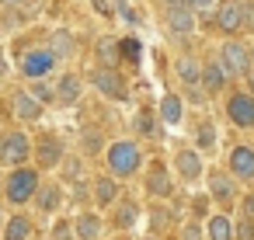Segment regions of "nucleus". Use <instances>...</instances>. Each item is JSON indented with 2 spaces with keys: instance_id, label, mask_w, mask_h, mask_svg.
<instances>
[{
  "instance_id": "obj_1",
  "label": "nucleus",
  "mask_w": 254,
  "mask_h": 240,
  "mask_svg": "<svg viewBox=\"0 0 254 240\" xmlns=\"http://www.w3.org/2000/svg\"><path fill=\"white\" fill-rule=\"evenodd\" d=\"M139 164H143V157H139V146H136V143H129V139L112 143V150H108V167H112L115 178H129V174H136Z\"/></svg>"
},
{
  "instance_id": "obj_2",
  "label": "nucleus",
  "mask_w": 254,
  "mask_h": 240,
  "mask_svg": "<svg viewBox=\"0 0 254 240\" xmlns=\"http://www.w3.org/2000/svg\"><path fill=\"white\" fill-rule=\"evenodd\" d=\"M32 195H39V174H35L32 167L14 171V174L7 178V198H11L14 205H21V202H28Z\"/></svg>"
},
{
  "instance_id": "obj_3",
  "label": "nucleus",
  "mask_w": 254,
  "mask_h": 240,
  "mask_svg": "<svg viewBox=\"0 0 254 240\" xmlns=\"http://www.w3.org/2000/svg\"><path fill=\"white\" fill-rule=\"evenodd\" d=\"M56 53L53 49H35V53H25L21 56V73L25 77H46L53 66H56Z\"/></svg>"
},
{
  "instance_id": "obj_4",
  "label": "nucleus",
  "mask_w": 254,
  "mask_h": 240,
  "mask_svg": "<svg viewBox=\"0 0 254 240\" xmlns=\"http://www.w3.org/2000/svg\"><path fill=\"white\" fill-rule=\"evenodd\" d=\"M219 60H223V66H226V73L244 77V73L251 70V53H247V46H240V42H226L223 53H219Z\"/></svg>"
},
{
  "instance_id": "obj_5",
  "label": "nucleus",
  "mask_w": 254,
  "mask_h": 240,
  "mask_svg": "<svg viewBox=\"0 0 254 240\" xmlns=\"http://www.w3.org/2000/svg\"><path fill=\"white\" fill-rule=\"evenodd\" d=\"M32 153V143L25 132H11L4 139V146H0V160L4 164H25V157Z\"/></svg>"
},
{
  "instance_id": "obj_6",
  "label": "nucleus",
  "mask_w": 254,
  "mask_h": 240,
  "mask_svg": "<svg viewBox=\"0 0 254 240\" xmlns=\"http://www.w3.org/2000/svg\"><path fill=\"white\" fill-rule=\"evenodd\" d=\"M226 112H230L233 125H240V129H251V125H254V98H247V94H233L230 105H226Z\"/></svg>"
},
{
  "instance_id": "obj_7",
  "label": "nucleus",
  "mask_w": 254,
  "mask_h": 240,
  "mask_svg": "<svg viewBox=\"0 0 254 240\" xmlns=\"http://www.w3.org/2000/svg\"><path fill=\"white\" fill-rule=\"evenodd\" d=\"M122 84H126V80H122L115 70H98V73H94V87H98L105 98L122 101V98H126V87H122Z\"/></svg>"
},
{
  "instance_id": "obj_8",
  "label": "nucleus",
  "mask_w": 254,
  "mask_h": 240,
  "mask_svg": "<svg viewBox=\"0 0 254 240\" xmlns=\"http://www.w3.org/2000/svg\"><path fill=\"white\" fill-rule=\"evenodd\" d=\"M216 21H219V28H223L226 35L240 32V28H244V7H240V4H233V0H230V4H223V7H219Z\"/></svg>"
},
{
  "instance_id": "obj_9",
  "label": "nucleus",
  "mask_w": 254,
  "mask_h": 240,
  "mask_svg": "<svg viewBox=\"0 0 254 240\" xmlns=\"http://www.w3.org/2000/svg\"><path fill=\"white\" fill-rule=\"evenodd\" d=\"M230 171H233L237 178L251 181V178H254V150H247V146H237V150L230 153Z\"/></svg>"
},
{
  "instance_id": "obj_10",
  "label": "nucleus",
  "mask_w": 254,
  "mask_h": 240,
  "mask_svg": "<svg viewBox=\"0 0 254 240\" xmlns=\"http://www.w3.org/2000/svg\"><path fill=\"white\" fill-rule=\"evenodd\" d=\"M167 25H171L174 32H181V35L195 32V14H191V7H167Z\"/></svg>"
},
{
  "instance_id": "obj_11",
  "label": "nucleus",
  "mask_w": 254,
  "mask_h": 240,
  "mask_svg": "<svg viewBox=\"0 0 254 240\" xmlns=\"http://www.w3.org/2000/svg\"><path fill=\"white\" fill-rule=\"evenodd\" d=\"M202 84H205L209 94L219 91V87L226 84V66H223V60H209V63H205V70H202Z\"/></svg>"
},
{
  "instance_id": "obj_12",
  "label": "nucleus",
  "mask_w": 254,
  "mask_h": 240,
  "mask_svg": "<svg viewBox=\"0 0 254 240\" xmlns=\"http://www.w3.org/2000/svg\"><path fill=\"white\" fill-rule=\"evenodd\" d=\"M178 171H181L188 181L202 178V160H198V153H191V150H181V153H178Z\"/></svg>"
},
{
  "instance_id": "obj_13",
  "label": "nucleus",
  "mask_w": 254,
  "mask_h": 240,
  "mask_svg": "<svg viewBox=\"0 0 254 240\" xmlns=\"http://www.w3.org/2000/svg\"><path fill=\"white\" fill-rule=\"evenodd\" d=\"M14 115L32 122V119H39V115H42V108H39V101H35L32 94H14Z\"/></svg>"
},
{
  "instance_id": "obj_14",
  "label": "nucleus",
  "mask_w": 254,
  "mask_h": 240,
  "mask_svg": "<svg viewBox=\"0 0 254 240\" xmlns=\"http://www.w3.org/2000/svg\"><path fill=\"white\" fill-rule=\"evenodd\" d=\"M60 157H63L60 139H56V136H46V139H42V146H39V164H42V167H53Z\"/></svg>"
},
{
  "instance_id": "obj_15",
  "label": "nucleus",
  "mask_w": 254,
  "mask_h": 240,
  "mask_svg": "<svg viewBox=\"0 0 254 240\" xmlns=\"http://www.w3.org/2000/svg\"><path fill=\"white\" fill-rule=\"evenodd\" d=\"M146 188H150V195H167V191H171V178H167V171H164L160 164H153V167H150Z\"/></svg>"
},
{
  "instance_id": "obj_16",
  "label": "nucleus",
  "mask_w": 254,
  "mask_h": 240,
  "mask_svg": "<svg viewBox=\"0 0 254 240\" xmlns=\"http://www.w3.org/2000/svg\"><path fill=\"white\" fill-rule=\"evenodd\" d=\"M160 115H164L167 125H178V122H181V101H178L174 94H164V101H160Z\"/></svg>"
},
{
  "instance_id": "obj_17",
  "label": "nucleus",
  "mask_w": 254,
  "mask_h": 240,
  "mask_svg": "<svg viewBox=\"0 0 254 240\" xmlns=\"http://www.w3.org/2000/svg\"><path fill=\"white\" fill-rule=\"evenodd\" d=\"M209 237H212V240H233L230 219H226V216H212V219H209Z\"/></svg>"
},
{
  "instance_id": "obj_18",
  "label": "nucleus",
  "mask_w": 254,
  "mask_h": 240,
  "mask_svg": "<svg viewBox=\"0 0 254 240\" xmlns=\"http://www.w3.org/2000/svg\"><path fill=\"white\" fill-rule=\"evenodd\" d=\"M178 73H181V80H185L188 87L202 80V77H198V63H195L191 56H181V60H178Z\"/></svg>"
},
{
  "instance_id": "obj_19",
  "label": "nucleus",
  "mask_w": 254,
  "mask_h": 240,
  "mask_svg": "<svg viewBox=\"0 0 254 240\" xmlns=\"http://www.w3.org/2000/svg\"><path fill=\"white\" fill-rule=\"evenodd\" d=\"M56 94H60V101L73 105V101L80 98V80H77V77H63V80H60V91H56Z\"/></svg>"
},
{
  "instance_id": "obj_20",
  "label": "nucleus",
  "mask_w": 254,
  "mask_h": 240,
  "mask_svg": "<svg viewBox=\"0 0 254 240\" xmlns=\"http://www.w3.org/2000/svg\"><path fill=\"white\" fill-rule=\"evenodd\" d=\"M98 230H101V219H98V216H80V219H77V237H80V240H94Z\"/></svg>"
},
{
  "instance_id": "obj_21",
  "label": "nucleus",
  "mask_w": 254,
  "mask_h": 240,
  "mask_svg": "<svg viewBox=\"0 0 254 240\" xmlns=\"http://www.w3.org/2000/svg\"><path fill=\"white\" fill-rule=\"evenodd\" d=\"M209 188H212V195H216V198H223V202H230V198H233V181H230V178H223V174H212Z\"/></svg>"
},
{
  "instance_id": "obj_22",
  "label": "nucleus",
  "mask_w": 254,
  "mask_h": 240,
  "mask_svg": "<svg viewBox=\"0 0 254 240\" xmlns=\"http://www.w3.org/2000/svg\"><path fill=\"white\" fill-rule=\"evenodd\" d=\"M94 195H98V202H101V205H108V202H115V195H119V184H115L112 178H101V181L94 184Z\"/></svg>"
},
{
  "instance_id": "obj_23",
  "label": "nucleus",
  "mask_w": 254,
  "mask_h": 240,
  "mask_svg": "<svg viewBox=\"0 0 254 240\" xmlns=\"http://www.w3.org/2000/svg\"><path fill=\"white\" fill-rule=\"evenodd\" d=\"M32 233V223L25 219V216H14V219H7V240H25Z\"/></svg>"
},
{
  "instance_id": "obj_24",
  "label": "nucleus",
  "mask_w": 254,
  "mask_h": 240,
  "mask_svg": "<svg viewBox=\"0 0 254 240\" xmlns=\"http://www.w3.org/2000/svg\"><path fill=\"white\" fill-rule=\"evenodd\" d=\"M56 205H60V188H56V184H46V188L39 191V209H42V212H53Z\"/></svg>"
},
{
  "instance_id": "obj_25",
  "label": "nucleus",
  "mask_w": 254,
  "mask_h": 240,
  "mask_svg": "<svg viewBox=\"0 0 254 240\" xmlns=\"http://www.w3.org/2000/svg\"><path fill=\"white\" fill-rule=\"evenodd\" d=\"M216 146V129H212V122H202V129H198V150H212Z\"/></svg>"
},
{
  "instance_id": "obj_26",
  "label": "nucleus",
  "mask_w": 254,
  "mask_h": 240,
  "mask_svg": "<svg viewBox=\"0 0 254 240\" xmlns=\"http://www.w3.org/2000/svg\"><path fill=\"white\" fill-rule=\"evenodd\" d=\"M119 49L126 53V60H132V63H139V53H143V46H139V39H122V42H119Z\"/></svg>"
},
{
  "instance_id": "obj_27",
  "label": "nucleus",
  "mask_w": 254,
  "mask_h": 240,
  "mask_svg": "<svg viewBox=\"0 0 254 240\" xmlns=\"http://www.w3.org/2000/svg\"><path fill=\"white\" fill-rule=\"evenodd\" d=\"M98 53H101V60H105L108 66H115V63H119V46H115V42H101V46H98Z\"/></svg>"
},
{
  "instance_id": "obj_28",
  "label": "nucleus",
  "mask_w": 254,
  "mask_h": 240,
  "mask_svg": "<svg viewBox=\"0 0 254 240\" xmlns=\"http://www.w3.org/2000/svg\"><path fill=\"white\" fill-rule=\"evenodd\" d=\"M84 150H87V153H98V150H101V132H94V129L84 132Z\"/></svg>"
},
{
  "instance_id": "obj_29",
  "label": "nucleus",
  "mask_w": 254,
  "mask_h": 240,
  "mask_svg": "<svg viewBox=\"0 0 254 240\" xmlns=\"http://www.w3.org/2000/svg\"><path fill=\"white\" fill-rule=\"evenodd\" d=\"M136 223V205H122V212H119V226H132Z\"/></svg>"
},
{
  "instance_id": "obj_30",
  "label": "nucleus",
  "mask_w": 254,
  "mask_h": 240,
  "mask_svg": "<svg viewBox=\"0 0 254 240\" xmlns=\"http://www.w3.org/2000/svg\"><path fill=\"white\" fill-rule=\"evenodd\" d=\"M237 240H254V223L244 216V223L237 226Z\"/></svg>"
},
{
  "instance_id": "obj_31",
  "label": "nucleus",
  "mask_w": 254,
  "mask_h": 240,
  "mask_svg": "<svg viewBox=\"0 0 254 240\" xmlns=\"http://www.w3.org/2000/svg\"><path fill=\"white\" fill-rule=\"evenodd\" d=\"M32 94H35L39 101H49V98H53V87H49V84H35V87H32Z\"/></svg>"
},
{
  "instance_id": "obj_32",
  "label": "nucleus",
  "mask_w": 254,
  "mask_h": 240,
  "mask_svg": "<svg viewBox=\"0 0 254 240\" xmlns=\"http://www.w3.org/2000/svg\"><path fill=\"white\" fill-rule=\"evenodd\" d=\"M244 28H247V32H254V4H247V7H244Z\"/></svg>"
},
{
  "instance_id": "obj_33",
  "label": "nucleus",
  "mask_w": 254,
  "mask_h": 240,
  "mask_svg": "<svg viewBox=\"0 0 254 240\" xmlns=\"http://www.w3.org/2000/svg\"><path fill=\"white\" fill-rule=\"evenodd\" d=\"M53 240H70V226H66V223H60V226H56V233H53Z\"/></svg>"
},
{
  "instance_id": "obj_34",
  "label": "nucleus",
  "mask_w": 254,
  "mask_h": 240,
  "mask_svg": "<svg viewBox=\"0 0 254 240\" xmlns=\"http://www.w3.org/2000/svg\"><path fill=\"white\" fill-rule=\"evenodd\" d=\"M77 174H80V160H70L66 164V178H77Z\"/></svg>"
},
{
  "instance_id": "obj_35",
  "label": "nucleus",
  "mask_w": 254,
  "mask_h": 240,
  "mask_svg": "<svg viewBox=\"0 0 254 240\" xmlns=\"http://www.w3.org/2000/svg\"><path fill=\"white\" fill-rule=\"evenodd\" d=\"M136 125H139V132H150V129H153V125H150V115H139Z\"/></svg>"
},
{
  "instance_id": "obj_36",
  "label": "nucleus",
  "mask_w": 254,
  "mask_h": 240,
  "mask_svg": "<svg viewBox=\"0 0 254 240\" xmlns=\"http://www.w3.org/2000/svg\"><path fill=\"white\" fill-rule=\"evenodd\" d=\"M185 240H198V226H188L185 230Z\"/></svg>"
},
{
  "instance_id": "obj_37",
  "label": "nucleus",
  "mask_w": 254,
  "mask_h": 240,
  "mask_svg": "<svg viewBox=\"0 0 254 240\" xmlns=\"http://www.w3.org/2000/svg\"><path fill=\"white\" fill-rule=\"evenodd\" d=\"M7 7H25V4H32V0H4Z\"/></svg>"
},
{
  "instance_id": "obj_38",
  "label": "nucleus",
  "mask_w": 254,
  "mask_h": 240,
  "mask_svg": "<svg viewBox=\"0 0 254 240\" xmlns=\"http://www.w3.org/2000/svg\"><path fill=\"white\" fill-rule=\"evenodd\" d=\"M251 212H254V195H251V198H247V205H244V216H251Z\"/></svg>"
},
{
  "instance_id": "obj_39",
  "label": "nucleus",
  "mask_w": 254,
  "mask_h": 240,
  "mask_svg": "<svg viewBox=\"0 0 254 240\" xmlns=\"http://www.w3.org/2000/svg\"><path fill=\"white\" fill-rule=\"evenodd\" d=\"M212 0H191V7H209Z\"/></svg>"
},
{
  "instance_id": "obj_40",
  "label": "nucleus",
  "mask_w": 254,
  "mask_h": 240,
  "mask_svg": "<svg viewBox=\"0 0 254 240\" xmlns=\"http://www.w3.org/2000/svg\"><path fill=\"white\" fill-rule=\"evenodd\" d=\"M251 84H254V80H251Z\"/></svg>"
}]
</instances>
